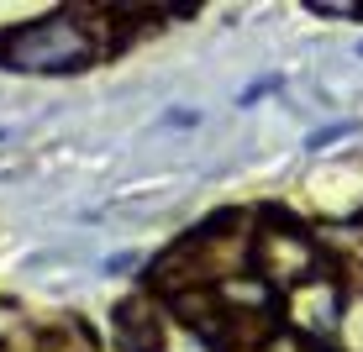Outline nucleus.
Returning <instances> with one entry per match:
<instances>
[{
    "label": "nucleus",
    "mask_w": 363,
    "mask_h": 352,
    "mask_svg": "<svg viewBox=\"0 0 363 352\" xmlns=\"http://www.w3.org/2000/svg\"><path fill=\"white\" fill-rule=\"evenodd\" d=\"M95 58H100V47L90 42V27L74 21V11L37 16V21L0 32V64L16 74H79Z\"/></svg>",
    "instance_id": "obj_1"
},
{
    "label": "nucleus",
    "mask_w": 363,
    "mask_h": 352,
    "mask_svg": "<svg viewBox=\"0 0 363 352\" xmlns=\"http://www.w3.org/2000/svg\"><path fill=\"white\" fill-rule=\"evenodd\" d=\"M116 336L127 352H164V316L143 295H132L116 305Z\"/></svg>",
    "instance_id": "obj_2"
},
{
    "label": "nucleus",
    "mask_w": 363,
    "mask_h": 352,
    "mask_svg": "<svg viewBox=\"0 0 363 352\" xmlns=\"http://www.w3.org/2000/svg\"><path fill=\"white\" fill-rule=\"evenodd\" d=\"M316 16H342V21H363V6L358 0H311Z\"/></svg>",
    "instance_id": "obj_3"
},
{
    "label": "nucleus",
    "mask_w": 363,
    "mask_h": 352,
    "mask_svg": "<svg viewBox=\"0 0 363 352\" xmlns=\"http://www.w3.org/2000/svg\"><path fill=\"white\" fill-rule=\"evenodd\" d=\"M347 132H353V121H337V127H327V132H316V137H311V153H321V147H327V142H337V137H347Z\"/></svg>",
    "instance_id": "obj_4"
}]
</instances>
